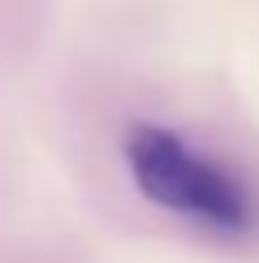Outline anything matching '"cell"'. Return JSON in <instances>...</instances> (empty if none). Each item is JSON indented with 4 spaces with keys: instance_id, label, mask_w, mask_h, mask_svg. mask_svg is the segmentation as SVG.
<instances>
[{
    "instance_id": "obj_1",
    "label": "cell",
    "mask_w": 259,
    "mask_h": 263,
    "mask_svg": "<svg viewBox=\"0 0 259 263\" xmlns=\"http://www.w3.org/2000/svg\"><path fill=\"white\" fill-rule=\"evenodd\" d=\"M121 156L138 194L160 212H173L216 237H246L255 229L259 212L251 185L208 151L190 147L177 129L134 125L121 142Z\"/></svg>"
}]
</instances>
